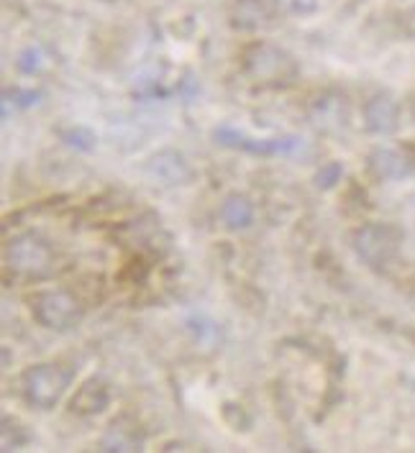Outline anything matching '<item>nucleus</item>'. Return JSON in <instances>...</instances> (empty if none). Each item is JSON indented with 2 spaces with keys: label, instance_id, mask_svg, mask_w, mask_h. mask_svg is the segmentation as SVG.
Wrapping results in <instances>:
<instances>
[{
  "label": "nucleus",
  "instance_id": "nucleus-1",
  "mask_svg": "<svg viewBox=\"0 0 415 453\" xmlns=\"http://www.w3.org/2000/svg\"><path fill=\"white\" fill-rule=\"evenodd\" d=\"M21 384H24L26 400L31 405L50 410L67 392V387H70V372H65L62 366H54V364H39V366H34V369L26 372Z\"/></svg>",
  "mask_w": 415,
  "mask_h": 453
},
{
  "label": "nucleus",
  "instance_id": "nucleus-2",
  "mask_svg": "<svg viewBox=\"0 0 415 453\" xmlns=\"http://www.w3.org/2000/svg\"><path fill=\"white\" fill-rule=\"evenodd\" d=\"M246 72L257 82L280 85V82H290L297 67L288 51L272 47V44H259V47L249 49V54H246Z\"/></svg>",
  "mask_w": 415,
  "mask_h": 453
},
{
  "label": "nucleus",
  "instance_id": "nucleus-3",
  "mask_svg": "<svg viewBox=\"0 0 415 453\" xmlns=\"http://www.w3.org/2000/svg\"><path fill=\"white\" fill-rule=\"evenodd\" d=\"M354 249L369 266H382L397 254L400 249V231L385 223H369L357 231Z\"/></svg>",
  "mask_w": 415,
  "mask_h": 453
},
{
  "label": "nucleus",
  "instance_id": "nucleus-4",
  "mask_svg": "<svg viewBox=\"0 0 415 453\" xmlns=\"http://www.w3.org/2000/svg\"><path fill=\"white\" fill-rule=\"evenodd\" d=\"M34 318L51 331H70L80 323L82 308L70 292L54 289V292L39 295V300L34 305Z\"/></svg>",
  "mask_w": 415,
  "mask_h": 453
},
{
  "label": "nucleus",
  "instance_id": "nucleus-5",
  "mask_svg": "<svg viewBox=\"0 0 415 453\" xmlns=\"http://www.w3.org/2000/svg\"><path fill=\"white\" fill-rule=\"evenodd\" d=\"M5 264L24 277H47L51 272V251L47 243L34 236L11 241L5 249Z\"/></svg>",
  "mask_w": 415,
  "mask_h": 453
},
{
  "label": "nucleus",
  "instance_id": "nucleus-6",
  "mask_svg": "<svg viewBox=\"0 0 415 453\" xmlns=\"http://www.w3.org/2000/svg\"><path fill=\"white\" fill-rule=\"evenodd\" d=\"M369 169L377 180H403L415 169L413 146H382L369 157Z\"/></svg>",
  "mask_w": 415,
  "mask_h": 453
},
{
  "label": "nucleus",
  "instance_id": "nucleus-7",
  "mask_svg": "<svg viewBox=\"0 0 415 453\" xmlns=\"http://www.w3.org/2000/svg\"><path fill=\"white\" fill-rule=\"evenodd\" d=\"M216 139L226 146H236L251 154H282V151H293L297 146V139H249L242 131L234 128H219Z\"/></svg>",
  "mask_w": 415,
  "mask_h": 453
},
{
  "label": "nucleus",
  "instance_id": "nucleus-8",
  "mask_svg": "<svg viewBox=\"0 0 415 453\" xmlns=\"http://www.w3.org/2000/svg\"><path fill=\"white\" fill-rule=\"evenodd\" d=\"M397 119H400V108L390 96L372 97L365 105L366 128L372 134H392L397 128Z\"/></svg>",
  "mask_w": 415,
  "mask_h": 453
},
{
  "label": "nucleus",
  "instance_id": "nucleus-9",
  "mask_svg": "<svg viewBox=\"0 0 415 453\" xmlns=\"http://www.w3.org/2000/svg\"><path fill=\"white\" fill-rule=\"evenodd\" d=\"M108 403H111V392H108L105 382L88 380L74 392L70 407H73L74 412H80V415H98V412H103L108 407Z\"/></svg>",
  "mask_w": 415,
  "mask_h": 453
},
{
  "label": "nucleus",
  "instance_id": "nucleus-10",
  "mask_svg": "<svg viewBox=\"0 0 415 453\" xmlns=\"http://www.w3.org/2000/svg\"><path fill=\"white\" fill-rule=\"evenodd\" d=\"M100 446H103L105 451H139V446H142V433H139V428H136L131 420L121 418V420H113V423H111V428L105 430Z\"/></svg>",
  "mask_w": 415,
  "mask_h": 453
},
{
  "label": "nucleus",
  "instance_id": "nucleus-11",
  "mask_svg": "<svg viewBox=\"0 0 415 453\" xmlns=\"http://www.w3.org/2000/svg\"><path fill=\"white\" fill-rule=\"evenodd\" d=\"M151 172L159 177V180H165L167 185H177V182H185L188 177H190V169L188 165L182 162V157L180 154H174V151H162V154H157L154 159H151Z\"/></svg>",
  "mask_w": 415,
  "mask_h": 453
},
{
  "label": "nucleus",
  "instance_id": "nucleus-12",
  "mask_svg": "<svg viewBox=\"0 0 415 453\" xmlns=\"http://www.w3.org/2000/svg\"><path fill=\"white\" fill-rule=\"evenodd\" d=\"M220 218H223V223L228 228H246L251 223V218H254V208L242 195H231L220 205Z\"/></svg>",
  "mask_w": 415,
  "mask_h": 453
},
{
  "label": "nucleus",
  "instance_id": "nucleus-13",
  "mask_svg": "<svg viewBox=\"0 0 415 453\" xmlns=\"http://www.w3.org/2000/svg\"><path fill=\"white\" fill-rule=\"evenodd\" d=\"M59 136L62 142L70 143L74 149H82V151H90L96 146V134L85 126H67V128H59Z\"/></svg>",
  "mask_w": 415,
  "mask_h": 453
},
{
  "label": "nucleus",
  "instance_id": "nucleus-14",
  "mask_svg": "<svg viewBox=\"0 0 415 453\" xmlns=\"http://www.w3.org/2000/svg\"><path fill=\"white\" fill-rule=\"evenodd\" d=\"M16 65H19V70L26 72V74L36 72L39 67H42V51L34 47L24 49V51L19 54V62H16Z\"/></svg>",
  "mask_w": 415,
  "mask_h": 453
},
{
  "label": "nucleus",
  "instance_id": "nucleus-15",
  "mask_svg": "<svg viewBox=\"0 0 415 453\" xmlns=\"http://www.w3.org/2000/svg\"><path fill=\"white\" fill-rule=\"evenodd\" d=\"M318 188H334L339 180H342V165L339 162H331L318 172Z\"/></svg>",
  "mask_w": 415,
  "mask_h": 453
},
{
  "label": "nucleus",
  "instance_id": "nucleus-16",
  "mask_svg": "<svg viewBox=\"0 0 415 453\" xmlns=\"http://www.w3.org/2000/svg\"><path fill=\"white\" fill-rule=\"evenodd\" d=\"M277 3L293 16H308L318 8V0H277Z\"/></svg>",
  "mask_w": 415,
  "mask_h": 453
}]
</instances>
